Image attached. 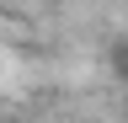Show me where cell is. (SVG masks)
<instances>
[]
</instances>
